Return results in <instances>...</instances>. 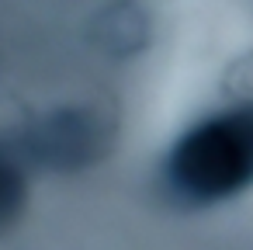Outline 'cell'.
Listing matches in <instances>:
<instances>
[{
    "label": "cell",
    "mask_w": 253,
    "mask_h": 250,
    "mask_svg": "<svg viewBox=\"0 0 253 250\" xmlns=\"http://www.w3.org/2000/svg\"><path fill=\"white\" fill-rule=\"evenodd\" d=\"M167 188L184 205H211L253 184V104L187 129L167 163Z\"/></svg>",
    "instance_id": "cell-1"
},
{
    "label": "cell",
    "mask_w": 253,
    "mask_h": 250,
    "mask_svg": "<svg viewBox=\"0 0 253 250\" xmlns=\"http://www.w3.org/2000/svg\"><path fill=\"white\" fill-rule=\"evenodd\" d=\"M111 143V129L90 108H56L32 122L11 146L21 160L56 174H77L94 167Z\"/></svg>",
    "instance_id": "cell-2"
},
{
    "label": "cell",
    "mask_w": 253,
    "mask_h": 250,
    "mask_svg": "<svg viewBox=\"0 0 253 250\" xmlns=\"http://www.w3.org/2000/svg\"><path fill=\"white\" fill-rule=\"evenodd\" d=\"M87 35H90V42L101 52H108L115 59H128V56H135V52L146 49V42H149V21H146V14H142L139 4H132V0H115V4L101 7L94 14Z\"/></svg>",
    "instance_id": "cell-3"
},
{
    "label": "cell",
    "mask_w": 253,
    "mask_h": 250,
    "mask_svg": "<svg viewBox=\"0 0 253 250\" xmlns=\"http://www.w3.org/2000/svg\"><path fill=\"white\" fill-rule=\"evenodd\" d=\"M28 205V181L21 170V156L0 143V229L14 226Z\"/></svg>",
    "instance_id": "cell-4"
}]
</instances>
